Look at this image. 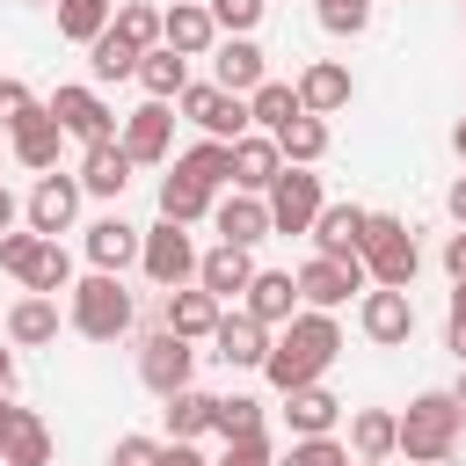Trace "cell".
I'll return each mask as SVG.
<instances>
[{"label": "cell", "instance_id": "cell-1", "mask_svg": "<svg viewBox=\"0 0 466 466\" xmlns=\"http://www.w3.org/2000/svg\"><path fill=\"white\" fill-rule=\"evenodd\" d=\"M342 357V328H335V313H291L277 335H269V357H262V379L277 386V393H291V386H313L328 364Z\"/></svg>", "mask_w": 466, "mask_h": 466}, {"label": "cell", "instance_id": "cell-2", "mask_svg": "<svg viewBox=\"0 0 466 466\" xmlns=\"http://www.w3.org/2000/svg\"><path fill=\"white\" fill-rule=\"evenodd\" d=\"M459 430H466V408L451 393H415L408 415H393V451L415 466H444L459 451Z\"/></svg>", "mask_w": 466, "mask_h": 466}, {"label": "cell", "instance_id": "cell-3", "mask_svg": "<svg viewBox=\"0 0 466 466\" xmlns=\"http://www.w3.org/2000/svg\"><path fill=\"white\" fill-rule=\"evenodd\" d=\"M357 255H364V277H371V284H393V291H408L415 269H422V248H415L408 218H393V211H364Z\"/></svg>", "mask_w": 466, "mask_h": 466}, {"label": "cell", "instance_id": "cell-4", "mask_svg": "<svg viewBox=\"0 0 466 466\" xmlns=\"http://www.w3.org/2000/svg\"><path fill=\"white\" fill-rule=\"evenodd\" d=\"M87 342H116V335H131V320H138V306H131V291L116 284V269H95V277H80L73 284V313H66Z\"/></svg>", "mask_w": 466, "mask_h": 466}, {"label": "cell", "instance_id": "cell-5", "mask_svg": "<svg viewBox=\"0 0 466 466\" xmlns=\"http://www.w3.org/2000/svg\"><path fill=\"white\" fill-rule=\"evenodd\" d=\"M138 269H146L160 291L197 284V240H189V226H175V218L146 226V233H138Z\"/></svg>", "mask_w": 466, "mask_h": 466}, {"label": "cell", "instance_id": "cell-6", "mask_svg": "<svg viewBox=\"0 0 466 466\" xmlns=\"http://www.w3.org/2000/svg\"><path fill=\"white\" fill-rule=\"evenodd\" d=\"M262 204H269V233H306L328 197H320V175H313V167H291V160H284L277 182L262 189Z\"/></svg>", "mask_w": 466, "mask_h": 466}, {"label": "cell", "instance_id": "cell-7", "mask_svg": "<svg viewBox=\"0 0 466 466\" xmlns=\"http://www.w3.org/2000/svg\"><path fill=\"white\" fill-rule=\"evenodd\" d=\"M175 109H182L204 138H240V131H248V95H226L218 80H189V87L175 95Z\"/></svg>", "mask_w": 466, "mask_h": 466}, {"label": "cell", "instance_id": "cell-8", "mask_svg": "<svg viewBox=\"0 0 466 466\" xmlns=\"http://www.w3.org/2000/svg\"><path fill=\"white\" fill-rule=\"evenodd\" d=\"M371 277H364V255H313L306 269H299V306H313V313H335L350 291H364Z\"/></svg>", "mask_w": 466, "mask_h": 466}, {"label": "cell", "instance_id": "cell-9", "mask_svg": "<svg viewBox=\"0 0 466 466\" xmlns=\"http://www.w3.org/2000/svg\"><path fill=\"white\" fill-rule=\"evenodd\" d=\"M189 371H197V342H182L175 328H153L146 342H138V379H146V393H182L189 386Z\"/></svg>", "mask_w": 466, "mask_h": 466}, {"label": "cell", "instance_id": "cell-10", "mask_svg": "<svg viewBox=\"0 0 466 466\" xmlns=\"http://www.w3.org/2000/svg\"><path fill=\"white\" fill-rule=\"evenodd\" d=\"M80 175H36V189H29V204H22V218H29V233H44V240H58V233H73V218H80Z\"/></svg>", "mask_w": 466, "mask_h": 466}, {"label": "cell", "instance_id": "cell-11", "mask_svg": "<svg viewBox=\"0 0 466 466\" xmlns=\"http://www.w3.org/2000/svg\"><path fill=\"white\" fill-rule=\"evenodd\" d=\"M357 328H364V342L400 350V342L415 335V299H408V291H393V284H371V291H364V306H357Z\"/></svg>", "mask_w": 466, "mask_h": 466}, {"label": "cell", "instance_id": "cell-12", "mask_svg": "<svg viewBox=\"0 0 466 466\" xmlns=\"http://www.w3.org/2000/svg\"><path fill=\"white\" fill-rule=\"evenodd\" d=\"M44 109H51V116H58V131H66V138H80V146H95V138H116V109H109L95 87H58Z\"/></svg>", "mask_w": 466, "mask_h": 466}, {"label": "cell", "instance_id": "cell-13", "mask_svg": "<svg viewBox=\"0 0 466 466\" xmlns=\"http://www.w3.org/2000/svg\"><path fill=\"white\" fill-rule=\"evenodd\" d=\"M211 357L226 364V371H262V357H269V328L240 306V313H218V328H211Z\"/></svg>", "mask_w": 466, "mask_h": 466}, {"label": "cell", "instance_id": "cell-14", "mask_svg": "<svg viewBox=\"0 0 466 466\" xmlns=\"http://www.w3.org/2000/svg\"><path fill=\"white\" fill-rule=\"evenodd\" d=\"M211 80H218L226 95H255V87L269 80L262 44H255V36H218V44H211Z\"/></svg>", "mask_w": 466, "mask_h": 466}, {"label": "cell", "instance_id": "cell-15", "mask_svg": "<svg viewBox=\"0 0 466 466\" xmlns=\"http://www.w3.org/2000/svg\"><path fill=\"white\" fill-rule=\"evenodd\" d=\"M116 146L138 160V167H153V160H167V146H175V109L167 102H138L131 116H124V131H116Z\"/></svg>", "mask_w": 466, "mask_h": 466}, {"label": "cell", "instance_id": "cell-16", "mask_svg": "<svg viewBox=\"0 0 466 466\" xmlns=\"http://www.w3.org/2000/svg\"><path fill=\"white\" fill-rule=\"evenodd\" d=\"M211 226L233 248H255V240H269V204L255 189H226V197H211Z\"/></svg>", "mask_w": 466, "mask_h": 466}, {"label": "cell", "instance_id": "cell-17", "mask_svg": "<svg viewBox=\"0 0 466 466\" xmlns=\"http://www.w3.org/2000/svg\"><path fill=\"white\" fill-rule=\"evenodd\" d=\"M160 44H167V51H182V58H204V51L218 44L211 7H204V0H175V7L160 15Z\"/></svg>", "mask_w": 466, "mask_h": 466}, {"label": "cell", "instance_id": "cell-18", "mask_svg": "<svg viewBox=\"0 0 466 466\" xmlns=\"http://www.w3.org/2000/svg\"><path fill=\"white\" fill-rule=\"evenodd\" d=\"M291 87H299V109H313V116H335V109H350V95H357L350 66H335V58H313Z\"/></svg>", "mask_w": 466, "mask_h": 466}, {"label": "cell", "instance_id": "cell-19", "mask_svg": "<svg viewBox=\"0 0 466 466\" xmlns=\"http://www.w3.org/2000/svg\"><path fill=\"white\" fill-rule=\"evenodd\" d=\"M240 306H248L262 328H284V320L299 313V277H291V269H255L248 291H240Z\"/></svg>", "mask_w": 466, "mask_h": 466}, {"label": "cell", "instance_id": "cell-20", "mask_svg": "<svg viewBox=\"0 0 466 466\" xmlns=\"http://www.w3.org/2000/svg\"><path fill=\"white\" fill-rule=\"evenodd\" d=\"M131 167H138V160H131L116 138H95V146L80 153V189H87V197H124V189H131Z\"/></svg>", "mask_w": 466, "mask_h": 466}, {"label": "cell", "instance_id": "cell-21", "mask_svg": "<svg viewBox=\"0 0 466 466\" xmlns=\"http://www.w3.org/2000/svg\"><path fill=\"white\" fill-rule=\"evenodd\" d=\"M248 277H255V255H248V248H233V240H218L211 255H197V284H204L218 306H226V299H240V291H248Z\"/></svg>", "mask_w": 466, "mask_h": 466}, {"label": "cell", "instance_id": "cell-22", "mask_svg": "<svg viewBox=\"0 0 466 466\" xmlns=\"http://www.w3.org/2000/svg\"><path fill=\"white\" fill-rule=\"evenodd\" d=\"M218 313H226V306H218L204 284H175V291H167V320H160V328H175L182 342H211Z\"/></svg>", "mask_w": 466, "mask_h": 466}, {"label": "cell", "instance_id": "cell-23", "mask_svg": "<svg viewBox=\"0 0 466 466\" xmlns=\"http://www.w3.org/2000/svg\"><path fill=\"white\" fill-rule=\"evenodd\" d=\"M284 422H291V437H335V422H342V400L313 379V386H291L284 393Z\"/></svg>", "mask_w": 466, "mask_h": 466}, {"label": "cell", "instance_id": "cell-24", "mask_svg": "<svg viewBox=\"0 0 466 466\" xmlns=\"http://www.w3.org/2000/svg\"><path fill=\"white\" fill-rule=\"evenodd\" d=\"M277 167H284V153H277V138L269 131H240L233 138V189H269L277 182Z\"/></svg>", "mask_w": 466, "mask_h": 466}, {"label": "cell", "instance_id": "cell-25", "mask_svg": "<svg viewBox=\"0 0 466 466\" xmlns=\"http://www.w3.org/2000/svg\"><path fill=\"white\" fill-rule=\"evenodd\" d=\"M7 146H15V160H22V167L51 175V167H58V146H66V131H58V116H51V109H36L29 124H15V131H7Z\"/></svg>", "mask_w": 466, "mask_h": 466}, {"label": "cell", "instance_id": "cell-26", "mask_svg": "<svg viewBox=\"0 0 466 466\" xmlns=\"http://www.w3.org/2000/svg\"><path fill=\"white\" fill-rule=\"evenodd\" d=\"M131 80L146 87V102H175V95L189 87V58L167 51V44H153V51H138V73H131Z\"/></svg>", "mask_w": 466, "mask_h": 466}, {"label": "cell", "instance_id": "cell-27", "mask_svg": "<svg viewBox=\"0 0 466 466\" xmlns=\"http://www.w3.org/2000/svg\"><path fill=\"white\" fill-rule=\"evenodd\" d=\"M306 233H313V255H357V240H364V204H320V218H313Z\"/></svg>", "mask_w": 466, "mask_h": 466}, {"label": "cell", "instance_id": "cell-28", "mask_svg": "<svg viewBox=\"0 0 466 466\" xmlns=\"http://www.w3.org/2000/svg\"><path fill=\"white\" fill-rule=\"evenodd\" d=\"M269 138H277V153H284L291 167H313V160L328 153V116H313V109H299V116H284V124H277Z\"/></svg>", "mask_w": 466, "mask_h": 466}, {"label": "cell", "instance_id": "cell-29", "mask_svg": "<svg viewBox=\"0 0 466 466\" xmlns=\"http://www.w3.org/2000/svg\"><path fill=\"white\" fill-rule=\"evenodd\" d=\"M87 262H95V269H124V262H138V226L116 218V211L95 218V226H87Z\"/></svg>", "mask_w": 466, "mask_h": 466}, {"label": "cell", "instance_id": "cell-30", "mask_svg": "<svg viewBox=\"0 0 466 466\" xmlns=\"http://www.w3.org/2000/svg\"><path fill=\"white\" fill-rule=\"evenodd\" d=\"M175 167H182L189 182H204V189L218 197V189H233V138H197V146H189V153H182Z\"/></svg>", "mask_w": 466, "mask_h": 466}, {"label": "cell", "instance_id": "cell-31", "mask_svg": "<svg viewBox=\"0 0 466 466\" xmlns=\"http://www.w3.org/2000/svg\"><path fill=\"white\" fill-rule=\"evenodd\" d=\"M51 335H58V299L29 291V299H15V306H7V342L36 350V342H51Z\"/></svg>", "mask_w": 466, "mask_h": 466}, {"label": "cell", "instance_id": "cell-32", "mask_svg": "<svg viewBox=\"0 0 466 466\" xmlns=\"http://www.w3.org/2000/svg\"><path fill=\"white\" fill-rule=\"evenodd\" d=\"M211 400L218 393H204V386H182V393H167V437H182V444H197L204 430H211Z\"/></svg>", "mask_w": 466, "mask_h": 466}, {"label": "cell", "instance_id": "cell-33", "mask_svg": "<svg viewBox=\"0 0 466 466\" xmlns=\"http://www.w3.org/2000/svg\"><path fill=\"white\" fill-rule=\"evenodd\" d=\"M0 466H51V430H44V415H36V408H22V422L7 430Z\"/></svg>", "mask_w": 466, "mask_h": 466}, {"label": "cell", "instance_id": "cell-34", "mask_svg": "<svg viewBox=\"0 0 466 466\" xmlns=\"http://www.w3.org/2000/svg\"><path fill=\"white\" fill-rule=\"evenodd\" d=\"M160 218H175V226H197V218H211V189L204 182H189L182 167L160 182Z\"/></svg>", "mask_w": 466, "mask_h": 466}, {"label": "cell", "instance_id": "cell-35", "mask_svg": "<svg viewBox=\"0 0 466 466\" xmlns=\"http://www.w3.org/2000/svg\"><path fill=\"white\" fill-rule=\"evenodd\" d=\"M22 284H29V291H44V299L73 291V255H66L58 240H36V255H29V269H22Z\"/></svg>", "mask_w": 466, "mask_h": 466}, {"label": "cell", "instance_id": "cell-36", "mask_svg": "<svg viewBox=\"0 0 466 466\" xmlns=\"http://www.w3.org/2000/svg\"><path fill=\"white\" fill-rule=\"evenodd\" d=\"M350 459H393V408H357L350 415Z\"/></svg>", "mask_w": 466, "mask_h": 466}, {"label": "cell", "instance_id": "cell-37", "mask_svg": "<svg viewBox=\"0 0 466 466\" xmlns=\"http://www.w3.org/2000/svg\"><path fill=\"white\" fill-rule=\"evenodd\" d=\"M51 7H58V36L66 44H95L109 29V15H116V0H51Z\"/></svg>", "mask_w": 466, "mask_h": 466}, {"label": "cell", "instance_id": "cell-38", "mask_svg": "<svg viewBox=\"0 0 466 466\" xmlns=\"http://www.w3.org/2000/svg\"><path fill=\"white\" fill-rule=\"evenodd\" d=\"M87 66H95V80H131V73H138V44L116 36V29H102V36L87 44Z\"/></svg>", "mask_w": 466, "mask_h": 466}, {"label": "cell", "instance_id": "cell-39", "mask_svg": "<svg viewBox=\"0 0 466 466\" xmlns=\"http://www.w3.org/2000/svg\"><path fill=\"white\" fill-rule=\"evenodd\" d=\"M284 116H299V87H284V80H262V87L248 95V131H277Z\"/></svg>", "mask_w": 466, "mask_h": 466}, {"label": "cell", "instance_id": "cell-40", "mask_svg": "<svg viewBox=\"0 0 466 466\" xmlns=\"http://www.w3.org/2000/svg\"><path fill=\"white\" fill-rule=\"evenodd\" d=\"M211 430H218L226 444H233V437H255V430H262V400H255V393H218V400H211Z\"/></svg>", "mask_w": 466, "mask_h": 466}, {"label": "cell", "instance_id": "cell-41", "mask_svg": "<svg viewBox=\"0 0 466 466\" xmlns=\"http://www.w3.org/2000/svg\"><path fill=\"white\" fill-rule=\"evenodd\" d=\"M109 29L131 36L138 51H153V44H160V7H153V0H124V7L109 15Z\"/></svg>", "mask_w": 466, "mask_h": 466}, {"label": "cell", "instance_id": "cell-42", "mask_svg": "<svg viewBox=\"0 0 466 466\" xmlns=\"http://www.w3.org/2000/svg\"><path fill=\"white\" fill-rule=\"evenodd\" d=\"M371 7L379 0H313V15H320L328 36H364L371 29Z\"/></svg>", "mask_w": 466, "mask_h": 466}, {"label": "cell", "instance_id": "cell-43", "mask_svg": "<svg viewBox=\"0 0 466 466\" xmlns=\"http://www.w3.org/2000/svg\"><path fill=\"white\" fill-rule=\"evenodd\" d=\"M277 466H350V444H335V437H291V451Z\"/></svg>", "mask_w": 466, "mask_h": 466}, {"label": "cell", "instance_id": "cell-44", "mask_svg": "<svg viewBox=\"0 0 466 466\" xmlns=\"http://www.w3.org/2000/svg\"><path fill=\"white\" fill-rule=\"evenodd\" d=\"M204 7H211L218 36H248V29L262 22V7H269V0H204Z\"/></svg>", "mask_w": 466, "mask_h": 466}, {"label": "cell", "instance_id": "cell-45", "mask_svg": "<svg viewBox=\"0 0 466 466\" xmlns=\"http://www.w3.org/2000/svg\"><path fill=\"white\" fill-rule=\"evenodd\" d=\"M211 466H277V444H269V430H255V437H233Z\"/></svg>", "mask_w": 466, "mask_h": 466}, {"label": "cell", "instance_id": "cell-46", "mask_svg": "<svg viewBox=\"0 0 466 466\" xmlns=\"http://www.w3.org/2000/svg\"><path fill=\"white\" fill-rule=\"evenodd\" d=\"M36 109H44V102H36V95H29L22 80H0V131H15V124H29Z\"/></svg>", "mask_w": 466, "mask_h": 466}, {"label": "cell", "instance_id": "cell-47", "mask_svg": "<svg viewBox=\"0 0 466 466\" xmlns=\"http://www.w3.org/2000/svg\"><path fill=\"white\" fill-rule=\"evenodd\" d=\"M36 240H44V233H29V226L15 233V226H7V233H0V269H7V277H22V269H29V255H36Z\"/></svg>", "mask_w": 466, "mask_h": 466}, {"label": "cell", "instance_id": "cell-48", "mask_svg": "<svg viewBox=\"0 0 466 466\" xmlns=\"http://www.w3.org/2000/svg\"><path fill=\"white\" fill-rule=\"evenodd\" d=\"M109 466H160V437H116Z\"/></svg>", "mask_w": 466, "mask_h": 466}, {"label": "cell", "instance_id": "cell-49", "mask_svg": "<svg viewBox=\"0 0 466 466\" xmlns=\"http://www.w3.org/2000/svg\"><path fill=\"white\" fill-rule=\"evenodd\" d=\"M444 350H451V357L466 364V284L451 291V313H444Z\"/></svg>", "mask_w": 466, "mask_h": 466}, {"label": "cell", "instance_id": "cell-50", "mask_svg": "<svg viewBox=\"0 0 466 466\" xmlns=\"http://www.w3.org/2000/svg\"><path fill=\"white\" fill-rule=\"evenodd\" d=\"M160 466H211V459H204L197 444H182V437H167V444H160Z\"/></svg>", "mask_w": 466, "mask_h": 466}, {"label": "cell", "instance_id": "cell-51", "mask_svg": "<svg viewBox=\"0 0 466 466\" xmlns=\"http://www.w3.org/2000/svg\"><path fill=\"white\" fill-rule=\"evenodd\" d=\"M444 269H451V284H466V226L444 240Z\"/></svg>", "mask_w": 466, "mask_h": 466}, {"label": "cell", "instance_id": "cell-52", "mask_svg": "<svg viewBox=\"0 0 466 466\" xmlns=\"http://www.w3.org/2000/svg\"><path fill=\"white\" fill-rule=\"evenodd\" d=\"M15 218H22V204H15V189H7V182H0V233H7V226H15Z\"/></svg>", "mask_w": 466, "mask_h": 466}, {"label": "cell", "instance_id": "cell-53", "mask_svg": "<svg viewBox=\"0 0 466 466\" xmlns=\"http://www.w3.org/2000/svg\"><path fill=\"white\" fill-rule=\"evenodd\" d=\"M15 422H22V408H15L7 393H0V444H7V430H15Z\"/></svg>", "mask_w": 466, "mask_h": 466}, {"label": "cell", "instance_id": "cell-54", "mask_svg": "<svg viewBox=\"0 0 466 466\" xmlns=\"http://www.w3.org/2000/svg\"><path fill=\"white\" fill-rule=\"evenodd\" d=\"M444 204H451V218H459V226H466V175H459V182H451V197H444Z\"/></svg>", "mask_w": 466, "mask_h": 466}, {"label": "cell", "instance_id": "cell-55", "mask_svg": "<svg viewBox=\"0 0 466 466\" xmlns=\"http://www.w3.org/2000/svg\"><path fill=\"white\" fill-rule=\"evenodd\" d=\"M451 146H459V160H466V116H459V124H451Z\"/></svg>", "mask_w": 466, "mask_h": 466}, {"label": "cell", "instance_id": "cell-56", "mask_svg": "<svg viewBox=\"0 0 466 466\" xmlns=\"http://www.w3.org/2000/svg\"><path fill=\"white\" fill-rule=\"evenodd\" d=\"M451 400H459V408H466V364H459V386H451Z\"/></svg>", "mask_w": 466, "mask_h": 466}, {"label": "cell", "instance_id": "cell-57", "mask_svg": "<svg viewBox=\"0 0 466 466\" xmlns=\"http://www.w3.org/2000/svg\"><path fill=\"white\" fill-rule=\"evenodd\" d=\"M350 466H386V459H350Z\"/></svg>", "mask_w": 466, "mask_h": 466}, {"label": "cell", "instance_id": "cell-58", "mask_svg": "<svg viewBox=\"0 0 466 466\" xmlns=\"http://www.w3.org/2000/svg\"><path fill=\"white\" fill-rule=\"evenodd\" d=\"M29 7H51V0H29Z\"/></svg>", "mask_w": 466, "mask_h": 466}, {"label": "cell", "instance_id": "cell-59", "mask_svg": "<svg viewBox=\"0 0 466 466\" xmlns=\"http://www.w3.org/2000/svg\"><path fill=\"white\" fill-rule=\"evenodd\" d=\"M408 466H415V459H408Z\"/></svg>", "mask_w": 466, "mask_h": 466}]
</instances>
